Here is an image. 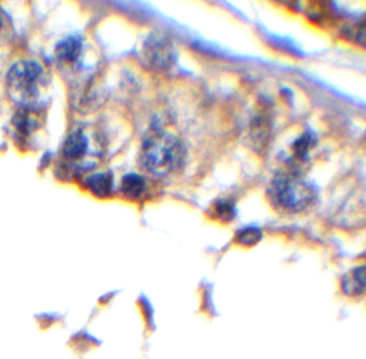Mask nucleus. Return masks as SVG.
Masks as SVG:
<instances>
[{"mask_svg":"<svg viewBox=\"0 0 366 359\" xmlns=\"http://www.w3.org/2000/svg\"><path fill=\"white\" fill-rule=\"evenodd\" d=\"M12 26L7 14L0 9V49H4L9 44L12 39Z\"/></svg>","mask_w":366,"mask_h":359,"instance_id":"4468645a","label":"nucleus"},{"mask_svg":"<svg viewBox=\"0 0 366 359\" xmlns=\"http://www.w3.org/2000/svg\"><path fill=\"white\" fill-rule=\"evenodd\" d=\"M316 144V138L311 132H304L300 138L296 139L292 146V159H294V166L304 164L308 159L310 151Z\"/></svg>","mask_w":366,"mask_h":359,"instance_id":"1a4fd4ad","label":"nucleus"},{"mask_svg":"<svg viewBox=\"0 0 366 359\" xmlns=\"http://www.w3.org/2000/svg\"><path fill=\"white\" fill-rule=\"evenodd\" d=\"M62 152L67 164L81 170H91L103 157V142L97 132L81 126L67 137Z\"/></svg>","mask_w":366,"mask_h":359,"instance_id":"20e7f679","label":"nucleus"},{"mask_svg":"<svg viewBox=\"0 0 366 359\" xmlns=\"http://www.w3.org/2000/svg\"><path fill=\"white\" fill-rule=\"evenodd\" d=\"M271 122L268 116L259 115L255 118L250 126V136L253 139L254 144L258 148L266 146L271 134Z\"/></svg>","mask_w":366,"mask_h":359,"instance_id":"9d476101","label":"nucleus"},{"mask_svg":"<svg viewBox=\"0 0 366 359\" xmlns=\"http://www.w3.org/2000/svg\"><path fill=\"white\" fill-rule=\"evenodd\" d=\"M268 196L280 211L298 213L306 209L316 197L314 187L296 171L277 173L268 185Z\"/></svg>","mask_w":366,"mask_h":359,"instance_id":"7ed1b4c3","label":"nucleus"},{"mask_svg":"<svg viewBox=\"0 0 366 359\" xmlns=\"http://www.w3.org/2000/svg\"><path fill=\"white\" fill-rule=\"evenodd\" d=\"M364 286H365V268L364 266L358 267L357 269L351 271V275H349L344 282L345 291H348L349 295H360L361 291H364Z\"/></svg>","mask_w":366,"mask_h":359,"instance_id":"f8f14e48","label":"nucleus"},{"mask_svg":"<svg viewBox=\"0 0 366 359\" xmlns=\"http://www.w3.org/2000/svg\"><path fill=\"white\" fill-rule=\"evenodd\" d=\"M213 212L221 221H231L235 215V203L229 199H219L213 205Z\"/></svg>","mask_w":366,"mask_h":359,"instance_id":"ddd939ff","label":"nucleus"},{"mask_svg":"<svg viewBox=\"0 0 366 359\" xmlns=\"http://www.w3.org/2000/svg\"><path fill=\"white\" fill-rule=\"evenodd\" d=\"M261 232L257 228H245L237 234V240L244 246H253L261 239Z\"/></svg>","mask_w":366,"mask_h":359,"instance_id":"2eb2a0df","label":"nucleus"},{"mask_svg":"<svg viewBox=\"0 0 366 359\" xmlns=\"http://www.w3.org/2000/svg\"><path fill=\"white\" fill-rule=\"evenodd\" d=\"M44 124L42 107H18L11 120L12 128L20 144H28Z\"/></svg>","mask_w":366,"mask_h":359,"instance_id":"423d86ee","label":"nucleus"},{"mask_svg":"<svg viewBox=\"0 0 366 359\" xmlns=\"http://www.w3.org/2000/svg\"><path fill=\"white\" fill-rule=\"evenodd\" d=\"M48 84L44 67L27 59L12 65L6 77L8 96L20 107H41V98Z\"/></svg>","mask_w":366,"mask_h":359,"instance_id":"f03ea898","label":"nucleus"},{"mask_svg":"<svg viewBox=\"0 0 366 359\" xmlns=\"http://www.w3.org/2000/svg\"><path fill=\"white\" fill-rule=\"evenodd\" d=\"M186 149L180 139L166 130L152 128L140 150V163L152 175H172L185 164Z\"/></svg>","mask_w":366,"mask_h":359,"instance_id":"f257e3e1","label":"nucleus"},{"mask_svg":"<svg viewBox=\"0 0 366 359\" xmlns=\"http://www.w3.org/2000/svg\"><path fill=\"white\" fill-rule=\"evenodd\" d=\"M84 54V42L80 36H69L55 46L57 64L64 69H78Z\"/></svg>","mask_w":366,"mask_h":359,"instance_id":"0eeeda50","label":"nucleus"},{"mask_svg":"<svg viewBox=\"0 0 366 359\" xmlns=\"http://www.w3.org/2000/svg\"><path fill=\"white\" fill-rule=\"evenodd\" d=\"M86 187L96 197H107L113 191V175L110 171L93 173L87 177Z\"/></svg>","mask_w":366,"mask_h":359,"instance_id":"6e6552de","label":"nucleus"},{"mask_svg":"<svg viewBox=\"0 0 366 359\" xmlns=\"http://www.w3.org/2000/svg\"><path fill=\"white\" fill-rule=\"evenodd\" d=\"M119 189L126 198L134 201L143 194L144 189H145V181L141 175L129 173V175H124Z\"/></svg>","mask_w":366,"mask_h":359,"instance_id":"9b49d317","label":"nucleus"},{"mask_svg":"<svg viewBox=\"0 0 366 359\" xmlns=\"http://www.w3.org/2000/svg\"><path fill=\"white\" fill-rule=\"evenodd\" d=\"M143 56L150 66L157 70H166L176 64V46L164 32H150L143 44Z\"/></svg>","mask_w":366,"mask_h":359,"instance_id":"39448f33","label":"nucleus"}]
</instances>
